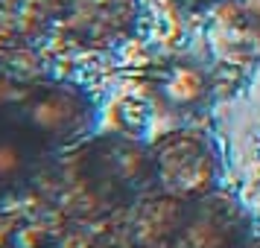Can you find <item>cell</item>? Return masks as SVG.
I'll return each instance as SVG.
<instances>
[{
  "mask_svg": "<svg viewBox=\"0 0 260 248\" xmlns=\"http://www.w3.org/2000/svg\"><path fill=\"white\" fill-rule=\"evenodd\" d=\"M32 190L71 222H103L152 193L149 143L117 131L91 134L79 146L53 155Z\"/></svg>",
  "mask_w": 260,
  "mask_h": 248,
  "instance_id": "1",
  "label": "cell"
},
{
  "mask_svg": "<svg viewBox=\"0 0 260 248\" xmlns=\"http://www.w3.org/2000/svg\"><path fill=\"white\" fill-rule=\"evenodd\" d=\"M0 126L21 134L44 155H61L91 137L96 105L85 88L47 76L0 102Z\"/></svg>",
  "mask_w": 260,
  "mask_h": 248,
  "instance_id": "2",
  "label": "cell"
},
{
  "mask_svg": "<svg viewBox=\"0 0 260 248\" xmlns=\"http://www.w3.org/2000/svg\"><path fill=\"white\" fill-rule=\"evenodd\" d=\"M152 193L193 201L219 190L222 158L216 143L199 129H173L149 143Z\"/></svg>",
  "mask_w": 260,
  "mask_h": 248,
  "instance_id": "3",
  "label": "cell"
},
{
  "mask_svg": "<svg viewBox=\"0 0 260 248\" xmlns=\"http://www.w3.org/2000/svg\"><path fill=\"white\" fill-rule=\"evenodd\" d=\"M251 216L228 193H211L193 201H181L173 231L164 248H248Z\"/></svg>",
  "mask_w": 260,
  "mask_h": 248,
  "instance_id": "4",
  "label": "cell"
},
{
  "mask_svg": "<svg viewBox=\"0 0 260 248\" xmlns=\"http://www.w3.org/2000/svg\"><path fill=\"white\" fill-rule=\"evenodd\" d=\"M141 21V0H61V38L79 50H111L129 41Z\"/></svg>",
  "mask_w": 260,
  "mask_h": 248,
  "instance_id": "5",
  "label": "cell"
},
{
  "mask_svg": "<svg viewBox=\"0 0 260 248\" xmlns=\"http://www.w3.org/2000/svg\"><path fill=\"white\" fill-rule=\"evenodd\" d=\"M146 88L167 114H193L211 99V76L196 61H161L146 73Z\"/></svg>",
  "mask_w": 260,
  "mask_h": 248,
  "instance_id": "6",
  "label": "cell"
},
{
  "mask_svg": "<svg viewBox=\"0 0 260 248\" xmlns=\"http://www.w3.org/2000/svg\"><path fill=\"white\" fill-rule=\"evenodd\" d=\"M61 0H0V44L36 47L59 26Z\"/></svg>",
  "mask_w": 260,
  "mask_h": 248,
  "instance_id": "7",
  "label": "cell"
},
{
  "mask_svg": "<svg viewBox=\"0 0 260 248\" xmlns=\"http://www.w3.org/2000/svg\"><path fill=\"white\" fill-rule=\"evenodd\" d=\"M53 155H44L12 129L0 126V204L38 184Z\"/></svg>",
  "mask_w": 260,
  "mask_h": 248,
  "instance_id": "8",
  "label": "cell"
},
{
  "mask_svg": "<svg viewBox=\"0 0 260 248\" xmlns=\"http://www.w3.org/2000/svg\"><path fill=\"white\" fill-rule=\"evenodd\" d=\"M41 79H47V70H44V61L36 53V47L0 44V102Z\"/></svg>",
  "mask_w": 260,
  "mask_h": 248,
  "instance_id": "9",
  "label": "cell"
},
{
  "mask_svg": "<svg viewBox=\"0 0 260 248\" xmlns=\"http://www.w3.org/2000/svg\"><path fill=\"white\" fill-rule=\"evenodd\" d=\"M228 3H231V9H234L237 18H240L251 32L260 36V0H228Z\"/></svg>",
  "mask_w": 260,
  "mask_h": 248,
  "instance_id": "10",
  "label": "cell"
},
{
  "mask_svg": "<svg viewBox=\"0 0 260 248\" xmlns=\"http://www.w3.org/2000/svg\"><path fill=\"white\" fill-rule=\"evenodd\" d=\"M178 6H184V9H208V6H216V3H222V0H176Z\"/></svg>",
  "mask_w": 260,
  "mask_h": 248,
  "instance_id": "11",
  "label": "cell"
},
{
  "mask_svg": "<svg viewBox=\"0 0 260 248\" xmlns=\"http://www.w3.org/2000/svg\"><path fill=\"white\" fill-rule=\"evenodd\" d=\"M126 248H152V245H138V242H132V245H126Z\"/></svg>",
  "mask_w": 260,
  "mask_h": 248,
  "instance_id": "12",
  "label": "cell"
},
{
  "mask_svg": "<svg viewBox=\"0 0 260 248\" xmlns=\"http://www.w3.org/2000/svg\"><path fill=\"white\" fill-rule=\"evenodd\" d=\"M248 248H260V242H257V239H251V245H248Z\"/></svg>",
  "mask_w": 260,
  "mask_h": 248,
  "instance_id": "13",
  "label": "cell"
}]
</instances>
